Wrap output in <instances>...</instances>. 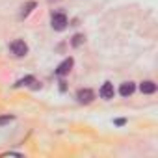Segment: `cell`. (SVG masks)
<instances>
[{"label": "cell", "instance_id": "6da1fadb", "mask_svg": "<svg viewBox=\"0 0 158 158\" xmlns=\"http://www.w3.org/2000/svg\"><path fill=\"white\" fill-rule=\"evenodd\" d=\"M10 50H11L13 56H17V58H24V56L28 54V45H26L23 39H15V41H11Z\"/></svg>", "mask_w": 158, "mask_h": 158}, {"label": "cell", "instance_id": "277c9868", "mask_svg": "<svg viewBox=\"0 0 158 158\" xmlns=\"http://www.w3.org/2000/svg\"><path fill=\"white\" fill-rule=\"evenodd\" d=\"M73 65H74V60H73L71 56H69V58H65V60H63V61L58 65V69H56V74H58V76H65V74H67V73L73 69Z\"/></svg>", "mask_w": 158, "mask_h": 158}, {"label": "cell", "instance_id": "ba28073f", "mask_svg": "<svg viewBox=\"0 0 158 158\" xmlns=\"http://www.w3.org/2000/svg\"><path fill=\"white\" fill-rule=\"evenodd\" d=\"M37 4L34 2V0H30V2H26L24 6H23V10H21V19H24V17H28L30 13H32V10L35 8Z\"/></svg>", "mask_w": 158, "mask_h": 158}, {"label": "cell", "instance_id": "52a82bcc", "mask_svg": "<svg viewBox=\"0 0 158 158\" xmlns=\"http://www.w3.org/2000/svg\"><path fill=\"white\" fill-rule=\"evenodd\" d=\"M134 89H136L134 82H123L121 88H119V93H121V97H130L134 93Z\"/></svg>", "mask_w": 158, "mask_h": 158}, {"label": "cell", "instance_id": "9c48e42d", "mask_svg": "<svg viewBox=\"0 0 158 158\" xmlns=\"http://www.w3.org/2000/svg\"><path fill=\"white\" fill-rule=\"evenodd\" d=\"M82 43H84V35H82V34L73 35V39H71V45H73V47H80Z\"/></svg>", "mask_w": 158, "mask_h": 158}, {"label": "cell", "instance_id": "7a4b0ae2", "mask_svg": "<svg viewBox=\"0 0 158 158\" xmlns=\"http://www.w3.org/2000/svg\"><path fill=\"white\" fill-rule=\"evenodd\" d=\"M93 99H95V93L91 89H88V88L76 91V101L80 104H89V102H93Z\"/></svg>", "mask_w": 158, "mask_h": 158}, {"label": "cell", "instance_id": "8992f818", "mask_svg": "<svg viewBox=\"0 0 158 158\" xmlns=\"http://www.w3.org/2000/svg\"><path fill=\"white\" fill-rule=\"evenodd\" d=\"M139 91H141V93H145V95H151V93H154V91H156V84H154L152 80H145V82H141V84H139Z\"/></svg>", "mask_w": 158, "mask_h": 158}, {"label": "cell", "instance_id": "5b68a950", "mask_svg": "<svg viewBox=\"0 0 158 158\" xmlns=\"http://www.w3.org/2000/svg\"><path fill=\"white\" fill-rule=\"evenodd\" d=\"M99 95H101L104 101H110V99H114V95H115L114 84H112V82H104V84H102V88H101V91H99Z\"/></svg>", "mask_w": 158, "mask_h": 158}, {"label": "cell", "instance_id": "3957f363", "mask_svg": "<svg viewBox=\"0 0 158 158\" xmlns=\"http://www.w3.org/2000/svg\"><path fill=\"white\" fill-rule=\"evenodd\" d=\"M50 24H52V28H54V30L61 32V30H65V28H67V17H65L63 13H54V15H52V19H50Z\"/></svg>", "mask_w": 158, "mask_h": 158}, {"label": "cell", "instance_id": "30bf717a", "mask_svg": "<svg viewBox=\"0 0 158 158\" xmlns=\"http://www.w3.org/2000/svg\"><path fill=\"white\" fill-rule=\"evenodd\" d=\"M13 119V115H2L0 117V125H6V123H10Z\"/></svg>", "mask_w": 158, "mask_h": 158}]
</instances>
